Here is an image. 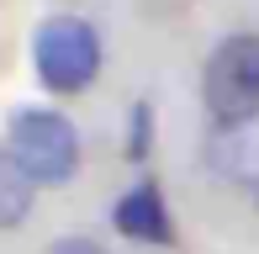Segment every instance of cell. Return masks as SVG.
I'll return each mask as SVG.
<instances>
[{"instance_id":"cell-1","label":"cell","mask_w":259,"mask_h":254,"mask_svg":"<svg viewBox=\"0 0 259 254\" xmlns=\"http://www.w3.org/2000/svg\"><path fill=\"white\" fill-rule=\"evenodd\" d=\"M32 69L53 96H79L101 74V32L85 16H48L32 32Z\"/></svg>"},{"instance_id":"cell-3","label":"cell","mask_w":259,"mask_h":254,"mask_svg":"<svg viewBox=\"0 0 259 254\" xmlns=\"http://www.w3.org/2000/svg\"><path fill=\"white\" fill-rule=\"evenodd\" d=\"M11 154L21 159V170L37 186H69L79 170V133L64 111L21 106L11 117Z\"/></svg>"},{"instance_id":"cell-5","label":"cell","mask_w":259,"mask_h":254,"mask_svg":"<svg viewBox=\"0 0 259 254\" xmlns=\"http://www.w3.org/2000/svg\"><path fill=\"white\" fill-rule=\"evenodd\" d=\"M32 201H37V180L21 170V159L11 154V148H0V233L27 223Z\"/></svg>"},{"instance_id":"cell-4","label":"cell","mask_w":259,"mask_h":254,"mask_svg":"<svg viewBox=\"0 0 259 254\" xmlns=\"http://www.w3.org/2000/svg\"><path fill=\"white\" fill-rule=\"evenodd\" d=\"M111 223H116L122 238H138V244H169V238H175L169 206H164V196H159L154 180H143V186H133L127 196H116Z\"/></svg>"},{"instance_id":"cell-6","label":"cell","mask_w":259,"mask_h":254,"mask_svg":"<svg viewBox=\"0 0 259 254\" xmlns=\"http://www.w3.org/2000/svg\"><path fill=\"white\" fill-rule=\"evenodd\" d=\"M48 254H101V249L90 244V238H58V244H53Z\"/></svg>"},{"instance_id":"cell-2","label":"cell","mask_w":259,"mask_h":254,"mask_svg":"<svg viewBox=\"0 0 259 254\" xmlns=\"http://www.w3.org/2000/svg\"><path fill=\"white\" fill-rule=\"evenodd\" d=\"M201 101L217 127H243L259 117V32L217 43L201 74Z\"/></svg>"}]
</instances>
